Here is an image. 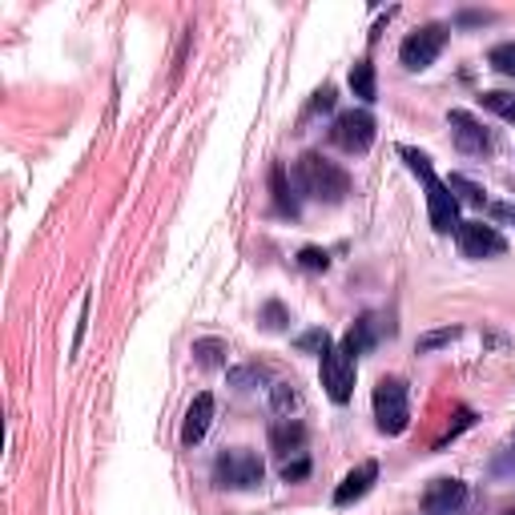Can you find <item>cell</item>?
<instances>
[{
  "label": "cell",
  "instance_id": "obj_1",
  "mask_svg": "<svg viewBox=\"0 0 515 515\" xmlns=\"http://www.w3.org/2000/svg\"><path fill=\"white\" fill-rule=\"evenodd\" d=\"M294 177L298 185H303L306 197H314V202H326V205H339L342 197L350 194V177L342 166H334L330 158H322V153H303L294 166Z\"/></svg>",
  "mask_w": 515,
  "mask_h": 515
},
{
  "label": "cell",
  "instance_id": "obj_2",
  "mask_svg": "<svg viewBox=\"0 0 515 515\" xmlns=\"http://www.w3.org/2000/svg\"><path fill=\"white\" fill-rule=\"evenodd\" d=\"M266 467L250 447H226L213 463V483L226 487V492H250L262 483Z\"/></svg>",
  "mask_w": 515,
  "mask_h": 515
},
{
  "label": "cell",
  "instance_id": "obj_3",
  "mask_svg": "<svg viewBox=\"0 0 515 515\" xmlns=\"http://www.w3.org/2000/svg\"><path fill=\"white\" fill-rule=\"evenodd\" d=\"M375 419H379L383 435H402L411 423V402H407V383L402 379H379L375 386Z\"/></svg>",
  "mask_w": 515,
  "mask_h": 515
},
{
  "label": "cell",
  "instance_id": "obj_4",
  "mask_svg": "<svg viewBox=\"0 0 515 515\" xmlns=\"http://www.w3.org/2000/svg\"><path fill=\"white\" fill-rule=\"evenodd\" d=\"M443 45H447V24H423V29H415L399 45V61H402V68H411V73H423V68L435 65Z\"/></svg>",
  "mask_w": 515,
  "mask_h": 515
},
{
  "label": "cell",
  "instance_id": "obj_5",
  "mask_svg": "<svg viewBox=\"0 0 515 515\" xmlns=\"http://www.w3.org/2000/svg\"><path fill=\"white\" fill-rule=\"evenodd\" d=\"M330 141L347 153H366L375 145V117L366 109H347V113L334 117Z\"/></svg>",
  "mask_w": 515,
  "mask_h": 515
},
{
  "label": "cell",
  "instance_id": "obj_6",
  "mask_svg": "<svg viewBox=\"0 0 515 515\" xmlns=\"http://www.w3.org/2000/svg\"><path fill=\"white\" fill-rule=\"evenodd\" d=\"M322 386L334 402H347L355 394V355L347 347H330L322 355Z\"/></svg>",
  "mask_w": 515,
  "mask_h": 515
},
{
  "label": "cell",
  "instance_id": "obj_7",
  "mask_svg": "<svg viewBox=\"0 0 515 515\" xmlns=\"http://www.w3.org/2000/svg\"><path fill=\"white\" fill-rule=\"evenodd\" d=\"M455 238H459L463 258H500L503 250H508V242H503L500 230L483 226V221H463V226L455 230Z\"/></svg>",
  "mask_w": 515,
  "mask_h": 515
},
{
  "label": "cell",
  "instance_id": "obj_8",
  "mask_svg": "<svg viewBox=\"0 0 515 515\" xmlns=\"http://www.w3.org/2000/svg\"><path fill=\"white\" fill-rule=\"evenodd\" d=\"M427 213H431V226L439 230V234H451V230H459V197L447 190V182H439V177H427Z\"/></svg>",
  "mask_w": 515,
  "mask_h": 515
},
{
  "label": "cell",
  "instance_id": "obj_9",
  "mask_svg": "<svg viewBox=\"0 0 515 515\" xmlns=\"http://www.w3.org/2000/svg\"><path fill=\"white\" fill-rule=\"evenodd\" d=\"M463 500H467L463 479H431L423 487V495H419V508H423V515H451L463 508Z\"/></svg>",
  "mask_w": 515,
  "mask_h": 515
},
{
  "label": "cell",
  "instance_id": "obj_10",
  "mask_svg": "<svg viewBox=\"0 0 515 515\" xmlns=\"http://www.w3.org/2000/svg\"><path fill=\"white\" fill-rule=\"evenodd\" d=\"M447 125H451V133H455V145H459L463 153H475V158L492 153V133H487V129L479 125L475 117L467 113V109H451V113H447Z\"/></svg>",
  "mask_w": 515,
  "mask_h": 515
},
{
  "label": "cell",
  "instance_id": "obj_11",
  "mask_svg": "<svg viewBox=\"0 0 515 515\" xmlns=\"http://www.w3.org/2000/svg\"><path fill=\"white\" fill-rule=\"evenodd\" d=\"M375 479H379V463H375V459L358 463V467L347 471V479H342V483L334 487V503H339V508H347V503L363 500V495L375 487Z\"/></svg>",
  "mask_w": 515,
  "mask_h": 515
},
{
  "label": "cell",
  "instance_id": "obj_12",
  "mask_svg": "<svg viewBox=\"0 0 515 515\" xmlns=\"http://www.w3.org/2000/svg\"><path fill=\"white\" fill-rule=\"evenodd\" d=\"M210 419H213V394L202 391L190 402V411H185V423H182V443H185V447H194V443L205 439V431H210Z\"/></svg>",
  "mask_w": 515,
  "mask_h": 515
},
{
  "label": "cell",
  "instance_id": "obj_13",
  "mask_svg": "<svg viewBox=\"0 0 515 515\" xmlns=\"http://www.w3.org/2000/svg\"><path fill=\"white\" fill-rule=\"evenodd\" d=\"M270 443L278 455H303V443H306V427L298 419H278L270 427Z\"/></svg>",
  "mask_w": 515,
  "mask_h": 515
},
{
  "label": "cell",
  "instance_id": "obj_14",
  "mask_svg": "<svg viewBox=\"0 0 515 515\" xmlns=\"http://www.w3.org/2000/svg\"><path fill=\"white\" fill-rule=\"evenodd\" d=\"M226 355H230V347L221 339H197L194 342V363L202 366V371H218V366H226Z\"/></svg>",
  "mask_w": 515,
  "mask_h": 515
},
{
  "label": "cell",
  "instance_id": "obj_15",
  "mask_svg": "<svg viewBox=\"0 0 515 515\" xmlns=\"http://www.w3.org/2000/svg\"><path fill=\"white\" fill-rule=\"evenodd\" d=\"M350 89H355V97H363V101L379 97V85H375V65L371 61H355V68H350Z\"/></svg>",
  "mask_w": 515,
  "mask_h": 515
},
{
  "label": "cell",
  "instance_id": "obj_16",
  "mask_svg": "<svg viewBox=\"0 0 515 515\" xmlns=\"http://www.w3.org/2000/svg\"><path fill=\"white\" fill-rule=\"evenodd\" d=\"M298 391H294V383H274L270 386V407H274V415L278 419H294V411H298Z\"/></svg>",
  "mask_w": 515,
  "mask_h": 515
},
{
  "label": "cell",
  "instance_id": "obj_17",
  "mask_svg": "<svg viewBox=\"0 0 515 515\" xmlns=\"http://www.w3.org/2000/svg\"><path fill=\"white\" fill-rule=\"evenodd\" d=\"M371 342H375V319L366 314V319H358L355 326H350V334L342 339V347H347L350 355H363V350H371Z\"/></svg>",
  "mask_w": 515,
  "mask_h": 515
},
{
  "label": "cell",
  "instance_id": "obj_18",
  "mask_svg": "<svg viewBox=\"0 0 515 515\" xmlns=\"http://www.w3.org/2000/svg\"><path fill=\"white\" fill-rule=\"evenodd\" d=\"M479 101H483V109L500 113L503 122H515V93H508V89H487Z\"/></svg>",
  "mask_w": 515,
  "mask_h": 515
},
{
  "label": "cell",
  "instance_id": "obj_19",
  "mask_svg": "<svg viewBox=\"0 0 515 515\" xmlns=\"http://www.w3.org/2000/svg\"><path fill=\"white\" fill-rule=\"evenodd\" d=\"M447 190L459 197V202H467V205H483V202H487V194L479 190L471 177H463V174H451V177H447Z\"/></svg>",
  "mask_w": 515,
  "mask_h": 515
},
{
  "label": "cell",
  "instance_id": "obj_20",
  "mask_svg": "<svg viewBox=\"0 0 515 515\" xmlns=\"http://www.w3.org/2000/svg\"><path fill=\"white\" fill-rule=\"evenodd\" d=\"M270 375H266V366H258V363H250V366H234L230 371V386H238V391H254V386H262Z\"/></svg>",
  "mask_w": 515,
  "mask_h": 515
},
{
  "label": "cell",
  "instance_id": "obj_21",
  "mask_svg": "<svg viewBox=\"0 0 515 515\" xmlns=\"http://www.w3.org/2000/svg\"><path fill=\"white\" fill-rule=\"evenodd\" d=\"M270 185H274V202H278L282 213H298V202L290 197V185H286V169L274 166L270 169Z\"/></svg>",
  "mask_w": 515,
  "mask_h": 515
},
{
  "label": "cell",
  "instance_id": "obj_22",
  "mask_svg": "<svg viewBox=\"0 0 515 515\" xmlns=\"http://www.w3.org/2000/svg\"><path fill=\"white\" fill-rule=\"evenodd\" d=\"M487 61H492V68H500V73L515 77V41H508V45H495Z\"/></svg>",
  "mask_w": 515,
  "mask_h": 515
},
{
  "label": "cell",
  "instance_id": "obj_23",
  "mask_svg": "<svg viewBox=\"0 0 515 515\" xmlns=\"http://www.w3.org/2000/svg\"><path fill=\"white\" fill-rule=\"evenodd\" d=\"M298 350H319V355H326V350H330V334H326L322 326H314V330L298 334Z\"/></svg>",
  "mask_w": 515,
  "mask_h": 515
},
{
  "label": "cell",
  "instance_id": "obj_24",
  "mask_svg": "<svg viewBox=\"0 0 515 515\" xmlns=\"http://www.w3.org/2000/svg\"><path fill=\"white\" fill-rule=\"evenodd\" d=\"M306 475H311V459H306V455H294V459L282 463V479H286V483H303Z\"/></svg>",
  "mask_w": 515,
  "mask_h": 515
},
{
  "label": "cell",
  "instance_id": "obj_25",
  "mask_svg": "<svg viewBox=\"0 0 515 515\" xmlns=\"http://www.w3.org/2000/svg\"><path fill=\"white\" fill-rule=\"evenodd\" d=\"M298 266H303V270H326L330 254L319 250V246H303V250H298Z\"/></svg>",
  "mask_w": 515,
  "mask_h": 515
},
{
  "label": "cell",
  "instance_id": "obj_26",
  "mask_svg": "<svg viewBox=\"0 0 515 515\" xmlns=\"http://www.w3.org/2000/svg\"><path fill=\"white\" fill-rule=\"evenodd\" d=\"M399 153H402V161H407V166H411V169H415V174H419V177H423V182H427V177H431V174H435V169H431V158H427V153L411 149V145H402V149H399Z\"/></svg>",
  "mask_w": 515,
  "mask_h": 515
},
{
  "label": "cell",
  "instance_id": "obj_27",
  "mask_svg": "<svg viewBox=\"0 0 515 515\" xmlns=\"http://www.w3.org/2000/svg\"><path fill=\"white\" fill-rule=\"evenodd\" d=\"M286 322H290V314H286V306L282 303H266L262 306V326L266 330H282Z\"/></svg>",
  "mask_w": 515,
  "mask_h": 515
},
{
  "label": "cell",
  "instance_id": "obj_28",
  "mask_svg": "<svg viewBox=\"0 0 515 515\" xmlns=\"http://www.w3.org/2000/svg\"><path fill=\"white\" fill-rule=\"evenodd\" d=\"M451 339H459V330H455V326H447V330H435V334H423V339L415 342V350H419V355H427V350L443 347V342H451Z\"/></svg>",
  "mask_w": 515,
  "mask_h": 515
},
{
  "label": "cell",
  "instance_id": "obj_29",
  "mask_svg": "<svg viewBox=\"0 0 515 515\" xmlns=\"http://www.w3.org/2000/svg\"><path fill=\"white\" fill-rule=\"evenodd\" d=\"M455 419H459V423H451V427H447V435H443V439L435 443V451H443V447H447V443L455 439V435H459V431H467V427L475 423V415H471V411H459V415H455Z\"/></svg>",
  "mask_w": 515,
  "mask_h": 515
},
{
  "label": "cell",
  "instance_id": "obj_30",
  "mask_svg": "<svg viewBox=\"0 0 515 515\" xmlns=\"http://www.w3.org/2000/svg\"><path fill=\"white\" fill-rule=\"evenodd\" d=\"M492 218L503 226H515V202H492Z\"/></svg>",
  "mask_w": 515,
  "mask_h": 515
},
{
  "label": "cell",
  "instance_id": "obj_31",
  "mask_svg": "<svg viewBox=\"0 0 515 515\" xmlns=\"http://www.w3.org/2000/svg\"><path fill=\"white\" fill-rule=\"evenodd\" d=\"M326 109H334V89L330 85L314 93V101H311V113H326Z\"/></svg>",
  "mask_w": 515,
  "mask_h": 515
},
{
  "label": "cell",
  "instance_id": "obj_32",
  "mask_svg": "<svg viewBox=\"0 0 515 515\" xmlns=\"http://www.w3.org/2000/svg\"><path fill=\"white\" fill-rule=\"evenodd\" d=\"M495 471H500V475H515V439L508 443V451L500 455V463H495Z\"/></svg>",
  "mask_w": 515,
  "mask_h": 515
},
{
  "label": "cell",
  "instance_id": "obj_33",
  "mask_svg": "<svg viewBox=\"0 0 515 515\" xmlns=\"http://www.w3.org/2000/svg\"><path fill=\"white\" fill-rule=\"evenodd\" d=\"M85 322H89V298L81 303V319H77V334H73V350H81V339H85Z\"/></svg>",
  "mask_w": 515,
  "mask_h": 515
},
{
  "label": "cell",
  "instance_id": "obj_34",
  "mask_svg": "<svg viewBox=\"0 0 515 515\" xmlns=\"http://www.w3.org/2000/svg\"><path fill=\"white\" fill-rule=\"evenodd\" d=\"M508 515H515V511H508Z\"/></svg>",
  "mask_w": 515,
  "mask_h": 515
}]
</instances>
